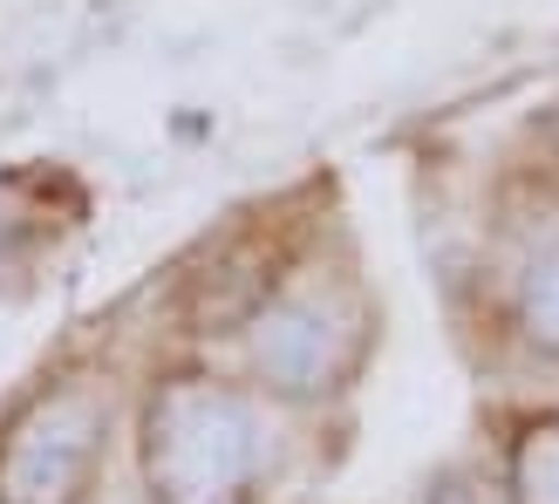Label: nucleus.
Listing matches in <instances>:
<instances>
[{"mask_svg":"<svg viewBox=\"0 0 559 504\" xmlns=\"http://www.w3.org/2000/svg\"><path fill=\"white\" fill-rule=\"evenodd\" d=\"M246 464V416L212 388H178L151 416V478L171 484V497H212Z\"/></svg>","mask_w":559,"mask_h":504,"instance_id":"obj_1","label":"nucleus"},{"mask_svg":"<svg viewBox=\"0 0 559 504\" xmlns=\"http://www.w3.org/2000/svg\"><path fill=\"white\" fill-rule=\"evenodd\" d=\"M96 436H103L96 396H82V388L48 396V403L14 430L8 457H0L8 504H69V491L82 484V470H90V457H96Z\"/></svg>","mask_w":559,"mask_h":504,"instance_id":"obj_2","label":"nucleus"}]
</instances>
